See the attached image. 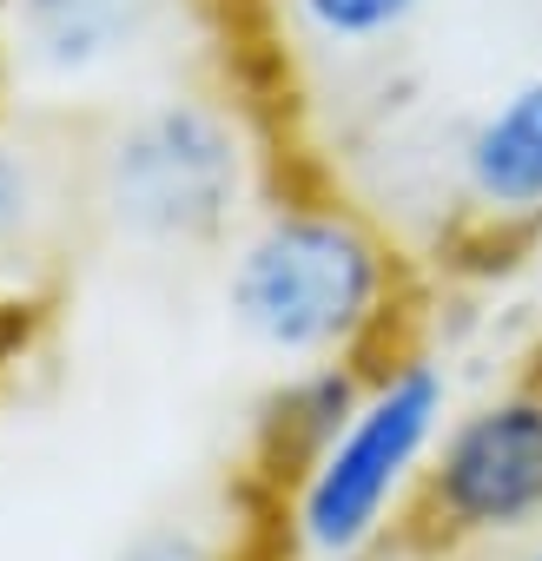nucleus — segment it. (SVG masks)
Masks as SVG:
<instances>
[{"instance_id":"obj_9","label":"nucleus","mask_w":542,"mask_h":561,"mask_svg":"<svg viewBox=\"0 0 542 561\" xmlns=\"http://www.w3.org/2000/svg\"><path fill=\"white\" fill-rule=\"evenodd\" d=\"M120 561H238V554L212 528H199V522H159V528L133 535L120 548Z\"/></svg>"},{"instance_id":"obj_4","label":"nucleus","mask_w":542,"mask_h":561,"mask_svg":"<svg viewBox=\"0 0 542 561\" xmlns=\"http://www.w3.org/2000/svg\"><path fill=\"white\" fill-rule=\"evenodd\" d=\"M100 198L120 231L146 244H205L245 198V139L212 100H159L133 113L106 159Z\"/></svg>"},{"instance_id":"obj_8","label":"nucleus","mask_w":542,"mask_h":561,"mask_svg":"<svg viewBox=\"0 0 542 561\" xmlns=\"http://www.w3.org/2000/svg\"><path fill=\"white\" fill-rule=\"evenodd\" d=\"M424 0H298V21L331 41V47H371L384 34H397Z\"/></svg>"},{"instance_id":"obj_5","label":"nucleus","mask_w":542,"mask_h":561,"mask_svg":"<svg viewBox=\"0 0 542 561\" xmlns=\"http://www.w3.org/2000/svg\"><path fill=\"white\" fill-rule=\"evenodd\" d=\"M463 192L496 225L542 218V80L509 87L463 139Z\"/></svg>"},{"instance_id":"obj_7","label":"nucleus","mask_w":542,"mask_h":561,"mask_svg":"<svg viewBox=\"0 0 542 561\" xmlns=\"http://www.w3.org/2000/svg\"><path fill=\"white\" fill-rule=\"evenodd\" d=\"M153 14V0H14L21 41L41 67L80 73L113 60Z\"/></svg>"},{"instance_id":"obj_3","label":"nucleus","mask_w":542,"mask_h":561,"mask_svg":"<svg viewBox=\"0 0 542 561\" xmlns=\"http://www.w3.org/2000/svg\"><path fill=\"white\" fill-rule=\"evenodd\" d=\"M529 535H542V377H522L443 423L397 548L496 561Z\"/></svg>"},{"instance_id":"obj_11","label":"nucleus","mask_w":542,"mask_h":561,"mask_svg":"<svg viewBox=\"0 0 542 561\" xmlns=\"http://www.w3.org/2000/svg\"><path fill=\"white\" fill-rule=\"evenodd\" d=\"M496 561H542V535H529V541H516V548H503Z\"/></svg>"},{"instance_id":"obj_12","label":"nucleus","mask_w":542,"mask_h":561,"mask_svg":"<svg viewBox=\"0 0 542 561\" xmlns=\"http://www.w3.org/2000/svg\"><path fill=\"white\" fill-rule=\"evenodd\" d=\"M397 561H456V554H430V548H397Z\"/></svg>"},{"instance_id":"obj_10","label":"nucleus","mask_w":542,"mask_h":561,"mask_svg":"<svg viewBox=\"0 0 542 561\" xmlns=\"http://www.w3.org/2000/svg\"><path fill=\"white\" fill-rule=\"evenodd\" d=\"M41 211V179H34V159L14 152V146H0V251H14L27 238Z\"/></svg>"},{"instance_id":"obj_1","label":"nucleus","mask_w":542,"mask_h":561,"mask_svg":"<svg viewBox=\"0 0 542 561\" xmlns=\"http://www.w3.org/2000/svg\"><path fill=\"white\" fill-rule=\"evenodd\" d=\"M397 291V264L377 231L338 205H279L264 211L225 271L232 324L292 364L358 357L384 324Z\"/></svg>"},{"instance_id":"obj_6","label":"nucleus","mask_w":542,"mask_h":561,"mask_svg":"<svg viewBox=\"0 0 542 561\" xmlns=\"http://www.w3.org/2000/svg\"><path fill=\"white\" fill-rule=\"evenodd\" d=\"M371 377L358 370V357H338V364H305L264 410V449L271 462H285V476H298L364 403Z\"/></svg>"},{"instance_id":"obj_2","label":"nucleus","mask_w":542,"mask_h":561,"mask_svg":"<svg viewBox=\"0 0 542 561\" xmlns=\"http://www.w3.org/2000/svg\"><path fill=\"white\" fill-rule=\"evenodd\" d=\"M450 423V383L430 357H397L371 377L358 416L292 476L285 554L292 561H384L404 541L424 462Z\"/></svg>"}]
</instances>
